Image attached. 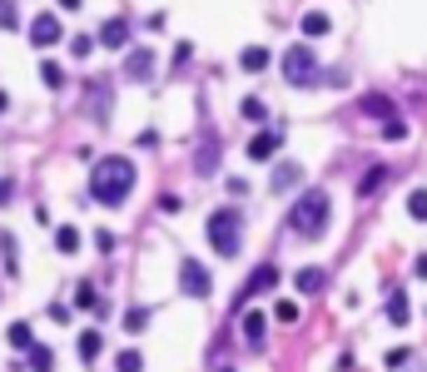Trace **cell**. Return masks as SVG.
Segmentation results:
<instances>
[{
    "instance_id": "6da1fadb",
    "label": "cell",
    "mask_w": 427,
    "mask_h": 372,
    "mask_svg": "<svg viewBox=\"0 0 427 372\" xmlns=\"http://www.w3.org/2000/svg\"><path fill=\"white\" fill-rule=\"evenodd\" d=\"M134 189V164L125 154H104L94 159V169H90V199L104 203V208H120Z\"/></svg>"
},
{
    "instance_id": "7a4b0ae2",
    "label": "cell",
    "mask_w": 427,
    "mask_h": 372,
    "mask_svg": "<svg viewBox=\"0 0 427 372\" xmlns=\"http://www.w3.org/2000/svg\"><path fill=\"white\" fill-rule=\"evenodd\" d=\"M328 219H333L328 189H303V199L288 208V229H293L298 238H318V234L328 229Z\"/></svg>"
},
{
    "instance_id": "3957f363",
    "label": "cell",
    "mask_w": 427,
    "mask_h": 372,
    "mask_svg": "<svg viewBox=\"0 0 427 372\" xmlns=\"http://www.w3.org/2000/svg\"><path fill=\"white\" fill-rule=\"evenodd\" d=\"M244 219L234 214V208H219V214H209V248L219 253V258H239L244 248Z\"/></svg>"
},
{
    "instance_id": "277c9868",
    "label": "cell",
    "mask_w": 427,
    "mask_h": 372,
    "mask_svg": "<svg viewBox=\"0 0 427 372\" xmlns=\"http://www.w3.org/2000/svg\"><path fill=\"white\" fill-rule=\"evenodd\" d=\"M284 80L293 90H313V85H323V65H318V55L308 45H288L284 50Z\"/></svg>"
},
{
    "instance_id": "5b68a950",
    "label": "cell",
    "mask_w": 427,
    "mask_h": 372,
    "mask_svg": "<svg viewBox=\"0 0 427 372\" xmlns=\"http://www.w3.org/2000/svg\"><path fill=\"white\" fill-rule=\"evenodd\" d=\"M179 288H184V293H194V298H209L214 278H209V269H204L199 258H184V263H179Z\"/></svg>"
},
{
    "instance_id": "8992f818",
    "label": "cell",
    "mask_w": 427,
    "mask_h": 372,
    "mask_svg": "<svg viewBox=\"0 0 427 372\" xmlns=\"http://www.w3.org/2000/svg\"><path fill=\"white\" fill-rule=\"evenodd\" d=\"M279 149H284V129H258V134L248 139V149H244V154H248V159H258V164H269Z\"/></svg>"
},
{
    "instance_id": "52a82bcc",
    "label": "cell",
    "mask_w": 427,
    "mask_h": 372,
    "mask_svg": "<svg viewBox=\"0 0 427 372\" xmlns=\"http://www.w3.org/2000/svg\"><path fill=\"white\" fill-rule=\"evenodd\" d=\"M274 288H279V269L274 263H258V269L248 273V283H244V293H239V303H248L258 293H274Z\"/></svg>"
},
{
    "instance_id": "ba28073f",
    "label": "cell",
    "mask_w": 427,
    "mask_h": 372,
    "mask_svg": "<svg viewBox=\"0 0 427 372\" xmlns=\"http://www.w3.org/2000/svg\"><path fill=\"white\" fill-rule=\"evenodd\" d=\"M60 20L55 15H35V25H30V45H40V50H50V45H60Z\"/></svg>"
},
{
    "instance_id": "9c48e42d",
    "label": "cell",
    "mask_w": 427,
    "mask_h": 372,
    "mask_svg": "<svg viewBox=\"0 0 427 372\" xmlns=\"http://www.w3.org/2000/svg\"><path fill=\"white\" fill-rule=\"evenodd\" d=\"M94 40H99L104 50H130V20H120V15H115V20H104Z\"/></svg>"
},
{
    "instance_id": "30bf717a",
    "label": "cell",
    "mask_w": 427,
    "mask_h": 372,
    "mask_svg": "<svg viewBox=\"0 0 427 372\" xmlns=\"http://www.w3.org/2000/svg\"><path fill=\"white\" fill-rule=\"evenodd\" d=\"M219 169V134H204V144H199V154H194V174H214Z\"/></svg>"
},
{
    "instance_id": "8fae6325",
    "label": "cell",
    "mask_w": 427,
    "mask_h": 372,
    "mask_svg": "<svg viewBox=\"0 0 427 372\" xmlns=\"http://www.w3.org/2000/svg\"><path fill=\"white\" fill-rule=\"evenodd\" d=\"M239 328H244V343H248V348H258V343H263V333H269V313H263V308H248Z\"/></svg>"
},
{
    "instance_id": "7c38bea8",
    "label": "cell",
    "mask_w": 427,
    "mask_h": 372,
    "mask_svg": "<svg viewBox=\"0 0 427 372\" xmlns=\"http://www.w3.org/2000/svg\"><path fill=\"white\" fill-rule=\"evenodd\" d=\"M125 75H130L134 85H144V80L154 75V50H130V60H125Z\"/></svg>"
},
{
    "instance_id": "4fadbf2b",
    "label": "cell",
    "mask_w": 427,
    "mask_h": 372,
    "mask_svg": "<svg viewBox=\"0 0 427 372\" xmlns=\"http://www.w3.org/2000/svg\"><path fill=\"white\" fill-rule=\"evenodd\" d=\"M269 65H274V55H269L263 45H244V55H239V70H248V75H263Z\"/></svg>"
},
{
    "instance_id": "5bb4252c",
    "label": "cell",
    "mask_w": 427,
    "mask_h": 372,
    "mask_svg": "<svg viewBox=\"0 0 427 372\" xmlns=\"http://www.w3.org/2000/svg\"><path fill=\"white\" fill-rule=\"evenodd\" d=\"M298 179H303V169L293 164V159H284V164H274V179H269V189H274V194H288Z\"/></svg>"
},
{
    "instance_id": "9a60e30c",
    "label": "cell",
    "mask_w": 427,
    "mask_h": 372,
    "mask_svg": "<svg viewBox=\"0 0 427 372\" xmlns=\"http://www.w3.org/2000/svg\"><path fill=\"white\" fill-rule=\"evenodd\" d=\"M298 293H323L328 288V269H318V263H308V269H298Z\"/></svg>"
},
{
    "instance_id": "2e32d148",
    "label": "cell",
    "mask_w": 427,
    "mask_h": 372,
    "mask_svg": "<svg viewBox=\"0 0 427 372\" xmlns=\"http://www.w3.org/2000/svg\"><path fill=\"white\" fill-rule=\"evenodd\" d=\"M393 110H398V104H393L388 94H363V115H368V120H383V124H388V120H398Z\"/></svg>"
},
{
    "instance_id": "e0dca14e",
    "label": "cell",
    "mask_w": 427,
    "mask_h": 372,
    "mask_svg": "<svg viewBox=\"0 0 427 372\" xmlns=\"http://www.w3.org/2000/svg\"><path fill=\"white\" fill-rule=\"evenodd\" d=\"M298 30H303V40H323V35L333 30V20H328L323 10H308V15L298 20Z\"/></svg>"
},
{
    "instance_id": "ac0fdd59",
    "label": "cell",
    "mask_w": 427,
    "mask_h": 372,
    "mask_svg": "<svg viewBox=\"0 0 427 372\" xmlns=\"http://www.w3.org/2000/svg\"><path fill=\"white\" fill-rule=\"evenodd\" d=\"M104 110H110V85L94 80V85H90V120H94V124H104Z\"/></svg>"
},
{
    "instance_id": "d6986e66",
    "label": "cell",
    "mask_w": 427,
    "mask_h": 372,
    "mask_svg": "<svg viewBox=\"0 0 427 372\" xmlns=\"http://www.w3.org/2000/svg\"><path fill=\"white\" fill-rule=\"evenodd\" d=\"M99 352H104V338H99L94 328H85V333H80V362L90 367V362H99Z\"/></svg>"
},
{
    "instance_id": "ffe728a7",
    "label": "cell",
    "mask_w": 427,
    "mask_h": 372,
    "mask_svg": "<svg viewBox=\"0 0 427 372\" xmlns=\"http://www.w3.org/2000/svg\"><path fill=\"white\" fill-rule=\"evenodd\" d=\"M6 338H10V348H20V352H30V348H35L30 323H10V333H6Z\"/></svg>"
},
{
    "instance_id": "44dd1931",
    "label": "cell",
    "mask_w": 427,
    "mask_h": 372,
    "mask_svg": "<svg viewBox=\"0 0 427 372\" xmlns=\"http://www.w3.org/2000/svg\"><path fill=\"white\" fill-rule=\"evenodd\" d=\"M40 80H45V90H65V65L45 60V65H40Z\"/></svg>"
},
{
    "instance_id": "7402d4cb",
    "label": "cell",
    "mask_w": 427,
    "mask_h": 372,
    "mask_svg": "<svg viewBox=\"0 0 427 372\" xmlns=\"http://www.w3.org/2000/svg\"><path fill=\"white\" fill-rule=\"evenodd\" d=\"M55 248H60V253H80V229H70V224L55 229Z\"/></svg>"
},
{
    "instance_id": "603a6c76",
    "label": "cell",
    "mask_w": 427,
    "mask_h": 372,
    "mask_svg": "<svg viewBox=\"0 0 427 372\" xmlns=\"http://www.w3.org/2000/svg\"><path fill=\"white\" fill-rule=\"evenodd\" d=\"M407 214H412L417 224H427V189H412V194H407Z\"/></svg>"
},
{
    "instance_id": "cb8c5ba5",
    "label": "cell",
    "mask_w": 427,
    "mask_h": 372,
    "mask_svg": "<svg viewBox=\"0 0 427 372\" xmlns=\"http://www.w3.org/2000/svg\"><path fill=\"white\" fill-rule=\"evenodd\" d=\"M30 367H35V372H55V357H50V348H45V343H35V348H30Z\"/></svg>"
},
{
    "instance_id": "d4e9b609",
    "label": "cell",
    "mask_w": 427,
    "mask_h": 372,
    "mask_svg": "<svg viewBox=\"0 0 427 372\" xmlns=\"http://www.w3.org/2000/svg\"><path fill=\"white\" fill-rule=\"evenodd\" d=\"M125 328H130V333H144V328H149V308H139V303H134V308L125 313Z\"/></svg>"
},
{
    "instance_id": "484cf974",
    "label": "cell",
    "mask_w": 427,
    "mask_h": 372,
    "mask_svg": "<svg viewBox=\"0 0 427 372\" xmlns=\"http://www.w3.org/2000/svg\"><path fill=\"white\" fill-rule=\"evenodd\" d=\"M388 317H393L398 328H402L407 317H412V313H407V298H402V293H393V298H388Z\"/></svg>"
},
{
    "instance_id": "4316f807",
    "label": "cell",
    "mask_w": 427,
    "mask_h": 372,
    "mask_svg": "<svg viewBox=\"0 0 427 372\" xmlns=\"http://www.w3.org/2000/svg\"><path fill=\"white\" fill-rule=\"evenodd\" d=\"M75 303L80 308H90V313H99V303H94V283L85 278V283H75Z\"/></svg>"
},
{
    "instance_id": "83f0119b",
    "label": "cell",
    "mask_w": 427,
    "mask_h": 372,
    "mask_svg": "<svg viewBox=\"0 0 427 372\" xmlns=\"http://www.w3.org/2000/svg\"><path fill=\"white\" fill-rule=\"evenodd\" d=\"M383 179H388V169H368V174H363V184H358V194H363V199H368V194H378V184H383Z\"/></svg>"
},
{
    "instance_id": "f1b7e54d",
    "label": "cell",
    "mask_w": 427,
    "mask_h": 372,
    "mask_svg": "<svg viewBox=\"0 0 427 372\" xmlns=\"http://www.w3.org/2000/svg\"><path fill=\"white\" fill-rule=\"evenodd\" d=\"M274 317H279V323H298V303L293 298H279L274 303Z\"/></svg>"
},
{
    "instance_id": "f546056e",
    "label": "cell",
    "mask_w": 427,
    "mask_h": 372,
    "mask_svg": "<svg viewBox=\"0 0 427 372\" xmlns=\"http://www.w3.org/2000/svg\"><path fill=\"white\" fill-rule=\"evenodd\" d=\"M244 120L263 124V120H269V104H263V99H244Z\"/></svg>"
},
{
    "instance_id": "4dcf8cb0",
    "label": "cell",
    "mask_w": 427,
    "mask_h": 372,
    "mask_svg": "<svg viewBox=\"0 0 427 372\" xmlns=\"http://www.w3.org/2000/svg\"><path fill=\"white\" fill-rule=\"evenodd\" d=\"M115 367H120V372H139V367H144V357H139L134 348H125V352L115 357Z\"/></svg>"
},
{
    "instance_id": "1f68e13d",
    "label": "cell",
    "mask_w": 427,
    "mask_h": 372,
    "mask_svg": "<svg viewBox=\"0 0 427 372\" xmlns=\"http://www.w3.org/2000/svg\"><path fill=\"white\" fill-rule=\"evenodd\" d=\"M20 15H15V0H0V30H15Z\"/></svg>"
},
{
    "instance_id": "d6a6232c",
    "label": "cell",
    "mask_w": 427,
    "mask_h": 372,
    "mask_svg": "<svg viewBox=\"0 0 427 372\" xmlns=\"http://www.w3.org/2000/svg\"><path fill=\"white\" fill-rule=\"evenodd\" d=\"M94 45H99L94 35H75V40H70V50H75V55H90V50H94Z\"/></svg>"
},
{
    "instance_id": "836d02e7",
    "label": "cell",
    "mask_w": 427,
    "mask_h": 372,
    "mask_svg": "<svg viewBox=\"0 0 427 372\" xmlns=\"http://www.w3.org/2000/svg\"><path fill=\"white\" fill-rule=\"evenodd\" d=\"M94 248H99V253H115V234L99 229V234H94Z\"/></svg>"
},
{
    "instance_id": "e575fe53",
    "label": "cell",
    "mask_w": 427,
    "mask_h": 372,
    "mask_svg": "<svg viewBox=\"0 0 427 372\" xmlns=\"http://www.w3.org/2000/svg\"><path fill=\"white\" fill-rule=\"evenodd\" d=\"M189 55H194V45H189V40H179V45H174V65H189Z\"/></svg>"
},
{
    "instance_id": "d590c367",
    "label": "cell",
    "mask_w": 427,
    "mask_h": 372,
    "mask_svg": "<svg viewBox=\"0 0 427 372\" xmlns=\"http://www.w3.org/2000/svg\"><path fill=\"white\" fill-rule=\"evenodd\" d=\"M383 134H388V139H402V134H407V124H402V120H388V124H383Z\"/></svg>"
},
{
    "instance_id": "8d00e7d4",
    "label": "cell",
    "mask_w": 427,
    "mask_h": 372,
    "mask_svg": "<svg viewBox=\"0 0 427 372\" xmlns=\"http://www.w3.org/2000/svg\"><path fill=\"white\" fill-rule=\"evenodd\" d=\"M55 6H60V10H80V6H85V0H55Z\"/></svg>"
},
{
    "instance_id": "74e56055",
    "label": "cell",
    "mask_w": 427,
    "mask_h": 372,
    "mask_svg": "<svg viewBox=\"0 0 427 372\" xmlns=\"http://www.w3.org/2000/svg\"><path fill=\"white\" fill-rule=\"evenodd\" d=\"M6 104H10V94H6V90H0V115H6Z\"/></svg>"
}]
</instances>
